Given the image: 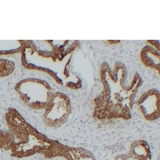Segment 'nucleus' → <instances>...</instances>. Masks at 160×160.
Returning <instances> with one entry per match:
<instances>
[{
	"label": "nucleus",
	"instance_id": "obj_1",
	"mask_svg": "<svg viewBox=\"0 0 160 160\" xmlns=\"http://www.w3.org/2000/svg\"><path fill=\"white\" fill-rule=\"evenodd\" d=\"M6 119L13 137L10 149L12 156L21 158L42 153L47 157L54 141L29 125L16 109L8 110Z\"/></svg>",
	"mask_w": 160,
	"mask_h": 160
},
{
	"label": "nucleus",
	"instance_id": "obj_2",
	"mask_svg": "<svg viewBox=\"0 0 160 160\" xmlns=\"http://www.w3.org/2000/svg\"><path fill=\"white\" fill-rule=\"evenodd\" d=\"M17 90L23 102L34 110L44 109L53 94L46 83L35 80L19 83Z\"/></svg>",
	"mask_w": 160,
	"mask_h": 160
},
{
	"label": "nucleus",
	"instance_id": "obj_3",
	"mask_svg": "<svg viewBox=\"0 0 160 160\" xmlns=\"http://www.w3.org/2000/svg\"><path fill=\"white\" fill-rule=\"evenodd\" d=\"M44 110L45 124L50 127H60L67 121L71 114L69 98L63 93H53Z\"/></svg>",
	"mask_w": 160,
	"mask_h": 160
},
{
	"label": "nucleus",
	"instance_id": "obj_4",
	"mask_svg": "<svg viewBox=\"0 0 160 160\" xmlns=\"http://www.w3.org/2000/svg\"><path fill=\"white\" fill-rule=\"evenodd\" d=\"M137 104L148 120H157L160 116V93L156 90H150L142 94Z\"/></svg>",
	"mask_w": 160,
	"mask_h": 160
},
{
	"label": "nucleus",
	"instance_id": "obj_5",
	"mask_svg": "<svg viewBox=\"0 0 160 160\" xmlns=\"http://www.w3.org/2000/svg\"><path fill=\"white\" fill-rule=\"evenodd\" d=\"M130 153L132 157L138 160H151V155L149 146L142 140L135 141L130 147Z\"/></svg>",
	"mask_w": 160,
	"mask_h": 160
}]
</instances>
